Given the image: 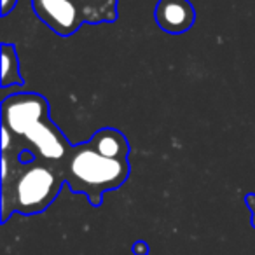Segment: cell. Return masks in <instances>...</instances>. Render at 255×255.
I'll return each instance as SVG.
<instances>
[{"mask_svg":"<svg viewBox=\"0 0 255 255\" xmlns=\"http://www.w3.org/2000/svg\"><path fill=\"white\" fill-rule=\"evenodd\" d=\"M60 170L72 192L100 206L105 192L119 189L129 177V142L116 128H102L88 142L72 145Z\"/></svg>","mask_w":255,"mask_h":255,"instance_id":"6da1fadb","label":"cell"},{"mask_svg":"<svg viewBox=\"0 0 255 255\" xmlns=\"http://www.w3.org/2000/svg\"><path fill=\"white\" fill-rule=\"evenodd\" d=\"M63 185L67 182L56 164L39 157L21 163L16 150L2 152V222H7L14 212L21 215L46 212Z\"/></svg>","mask_w":255,"mask_h":255,"instance_id":"7a4b0ae2","label":"cell"},{"mask_svg":"<svg viewBox=\"0 0 255 255\" xmlns=\"http://www.w3.org/2000/svg\"><path fill=\"white\" fill-rule=\"evenodd\" d=\"M37 18L60 37L74 35L84 21L74 0H32Z\"/></svg>","mask_w":255,"mask_h":255,"instance_id":"3957f363","label":"cell"},{"mask_svg":"<svg viewBox=\"0 0 255 255\" xmlns=\"http://www.w3.org/2000/svg\"><path fill=\"white\" fill-rule=\"evenodd\" d=\"M196 21V11L189 0H159L156 5V23L166 33H185Z\"/></svg>","mask_w":255,"mask_h":255,"instance_id":"277c9868","label":"cell"},{"mask_svg":"<svg viewBox=\"0 0 255 255\" xmlns=\"http://www.w3.org/2000/svg\"><path fill=\"white\" fill-rule=\"evenodd\" d=\"M81 9L86 23H114L119 16L117 0H74Z\"/></svg>","mask_w":255,"mask_h":255,"instance_id":"5b68a950","label":"cell"},{"mask_svg":"<svg viewBox=\"0 0 255 255\" xmlns=\"http://www.w3.org/2000/svg\"><path fill=\"white\" fill-rule=\"evenodd\" d=\"M0 60H2V72H0V77H2V88H11V86H23V77L21 72H19V58L16 46L12 44H2L0 47Z\"/></svg>","mask_w":255,"mask_h":255,"instance_id":"8992f818","label":"cell"},{"mask_svg":"<svg viewBox=\"0 0 255 255\" xmlns=\"http://www.w3.org/2000/svg\"><path fill=\"white\" fill-rule=\"evenodd\" d=\"M133 254L135 255H147L149 254V247H147L145 241H136L133 245Z\"/></svg>","mask_w":255,"mask_h":255,"instance_id":"52a82bcc","label":"cell"},{"mask_svg":"<svg viewBox=\"0 0 255 255\" xmlns=\"http://www.w3.org/2000/svg\"><path fill=\"white\" fill-rule=\"evenodd\" d=\"M16 4H18V0H2V16L5 18L14 9Z\"/></svg>","mask_w":255,"mask_h":255,"instance_id":"ba28073f","label":"cell"},{"mask_svg":"<svg viewBox=\"0 0 255 255\" xmlns=\"http://www.w3.org/2000/svg\"><path fill=\"white\" fill-rule=\"evenodd\" d=\"M247 205L250 206V210H252V222H254V227H255V194L247 196Z\"/></svg>","mask_w":255,"mask_h":255,"instance_id":"9c48e42d","label":"cell"}]
</instances>
